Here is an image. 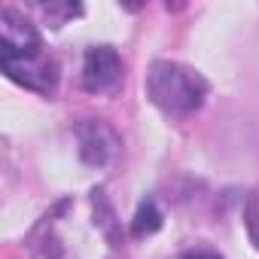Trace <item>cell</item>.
I'll use <instances>...</instances> for the list:
<instances>
[{"instance_id": "obj_1", "label": "cell", "mask_w": 259, "mask_h": 259, "mask_svg": "<svg viewBox=\"0 0 259 259\" xmlns=\"http://www.w3.org/2000/svg\"><path fill=\"white\" fill-rule=\"evenodd\" d=\"M0 58H4V70L10 79L46 95L55 89L58 67L43 52L34 25L16 10H0Z\"/></svg>"}, {"instance_id": "obj_2", "label": "cell", "mask_w": 259, "mask_h": 259, "mask_svg": "<svg viewBox=\"0 0 259 259\" xmlns=\"http://www.w3.org/2000/svg\"><path fill=\"white\" fill-rule=\"evenodd\" d=\"M147 95L162 113L186 116L201 107V101L207 95V82L201 73H195L177 61H156L147 73Z\"/></svg>"}, {"instance_id": "obj_3", "label": "cell", "mask_w": 259, "mask_h": 259, "mask_svg": "<svg viewBox=\"0 0 259 259\" xmlns=\"http://www.w3.org/2000/svg\"><path fill=\"white\" fill-rule=\"evenodd\" d=\"M122 79V61L116 55V49L110 46H92L85 52V61H82V85L85 92H95V95H104V92H113Z\"/></svg>"}, {"instance_id": "obj_4", "label": "cell", "mask_w": 259, "mask_h": 259, "mask_svg": "<svg viewBox=\"0 0 259 259\" xmlns=\"http://www.w3.org/2000/svg\"><path fill=\"white\" fill-rule=\"evenodd\" d=\"M159 226H162V213H159L156 201L147 198V201L138 207V213H135V226H132V232H135L138 238H144V235H153Z\"/></svg>"}, {"instance_id": "obj_5", "label": "cell", "mask_w": 259, "mask_h": 259, "mask_svg": "<svg viewBox=\"0 0 259 259\" xmlns=\"http://www.w3.org/2000/svg\"><path fill=\"white\" fill-rule=\"evenodd\" d=\"M247 229H250L253 244L259 247V195H253L250 204H247Z\"/></svg>"}, {"instance_id": "obj_6", "label": "cell", "mask_w": 259, "mask_h": 259, "mask_svg": "<svg viewBox=\"0 0 259 259\" xmlns=\"http://www.w3.org/2000/svg\"><path fill=\"white\" fill-rule=\"evenodd\" d=\"M183 259H220V256L210 253V250H195V253H186Z\"/></svg>"}]
</instances>
